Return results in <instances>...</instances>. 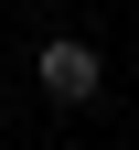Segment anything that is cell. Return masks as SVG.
<instances>
[{
	"label": "cell",
	"instance_id": "6da1fadb",
	"mask_svg": "<svg viewBox=\"0 0 139 150\" xmlns=\"http://www.w3.org/2000/svg\"><path fill=\"white\" fill-rule=\"evenodd\" d=\"M96 86H107V54H96L86 32H43V43H32V97H54V107H86Z\"/></svg>",
	"mask_w": 139,
	"mask_h": 150
}]
</instances>
